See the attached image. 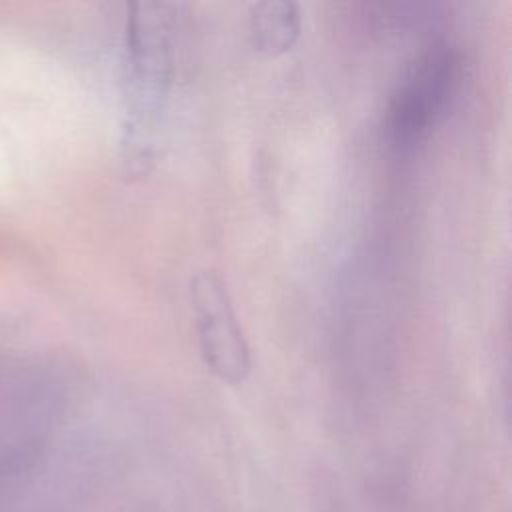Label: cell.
<instances>
[{"instance_id": "obj_3", "label": "cell", "mask_w": 512, "mask_h": 512, "mask_svg": "<svg viewBox=\"0 0 512 512\" xmlns=\"http://www.w3.org/2000/svg\"><path fill=\"white\" fill-rule=\"evenodd\" d=\"M300 34V10L292 2H260L250 12V36L256 50L280 54Z\"/></svg>"}, {"instance_id": "obj_1", "label": "cell", "mask_w": 512, "mask_h": 512, "mask_svg": "<svg viewBox=\"0 0 512 512\" xmlns=\"http://www.w3.org/2000/svg\"><path fill=\"white\" fill-rule=\"evenodd\" d=\"M458 64V52L440 42L406 66L388 106V128L398 142L412 144L430 132L456 86Z\"/></svg>"}, {"instance_id": "obj_2", "label": "cell", "mask_w": 512, "mask_h": 512, "mask_svg": "<svg viewBox=\"0 0 512 512\" xmlns=\"http://www.w3.org/2000/svg\"><path fill=\"white\" fill-rule=\"evenodd\" d=\"M190 298L206 364L218 378L230 384L242 382L250 372V348L224 280L214 270L194 274Z\"/></svg>"}]
</instances>
